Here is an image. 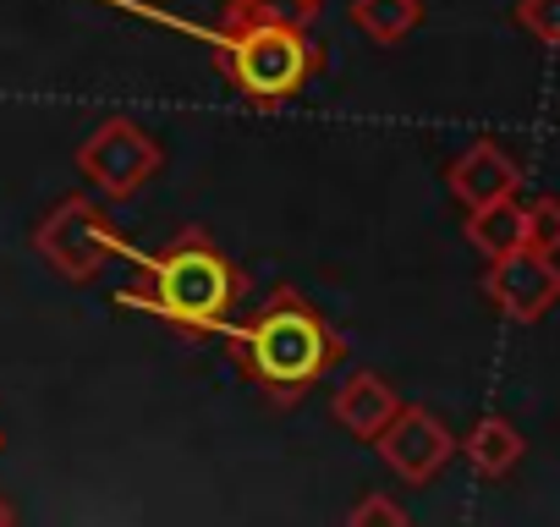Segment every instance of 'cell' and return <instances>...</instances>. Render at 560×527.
Masks as SVG:
<instances>
[{"label": "cell", "mask_w": 560, "mask_h": 527, "mask_svg": "<svg viewBox=\"0 0 560 527\" xmlns=\"http://www.w3.org/2000/svg\"><path fill=\"white\" fill-rule=\"evenodd\" d=\"M214 67L253 110H280L319 72V45L303 34V23H258L242 34H220Z\"/></svg>", "instance_id": "3"}, {"label": "cell", "mask_w": 560, "mask_h": 527, "mask_svg": "<svg viewBox=\"0 0 560 527\" xmlns=\"http://www.w3.org/2000/svg\"><path fill=\"white\" fill-rule=\"evenodd\" d=\"M522 231H527V247H538V253H560V198L544 192V198L522 203Z\"/></svg>", "instance_id": "14"}, {"label": "cell", "mask_w": 560, "mask_h": 527, "mask_svg": "<svg viewBox=\"0 0 560 527\" xmlns=\"http://www.w3.org/2000/svg\"><path fill=\"white\" fill-rule=\"evenodd\" d=\"M374 450L401 483H434L451 467V456H456V434L429 407H407L401 401V412L374 434Z\"/></svg>", "instance_id": "7"}, {"label": "cell", "mask_w": 560, "mask_h": 527, "mask_svg": "<svg viewBox=\"0 0 560 527\" xmlns=\"http://www.w3.org/2000/svg\"><path fill=\"white\" fill-rule=\"evenodd\" d=\"M0 445H7V434H0Z\"/></svg>", "instance_id": "19"}, {"label": "cell", "mask_w": 560, "mask_h": 527, "mask_svg": "<svg viewBox=\"0 0 560 527\" xmlns=\"http://www.w3.org/2000/svg\"><path fill=\"white\" fill-rule=\"evenodd\" d=\"M298 7H303V17H308V23H314V12H319V7H325V0H298Z\"/></svg>", "instance_id": "17"}, {"label": "cell", "mask_w": 560, "mask_h": 527, "mask_svg": "<svg viewBox=\"0 0 560 527\" xmlns=\"http://www.w3.org/2000/svg\"><path fill=\"white\" fill-rule=\"evenodd\" d=\"M242 292H247V276L198 225H187L182 236H171L160 253L143 258V276L116 292V308H138L187 341H214L231 330Z\"/></svg>", "instance_id": "2"}, {"label": "cell", "mask_w": 560, "mask_h": 527, "mask_svg": "<svg viewBox=\"0 0 560 527\" xmlns=\"http://www.w3.org/2000/svg\"><path fill=\"white\" fill-rule=\"evenodd\" d=\"M396 412H401V396H396L374 368H358V374L336 390V401H330V418H336L347 434H358V440H374Z\"/></svg>", "instance_id": "9"}, {"label": "cell", "mask_w": 560, "mask_h": 527, "mask_svg": "<svg viewBox=\"0 0 560 527\" xmlns=\"http://www.w3.org/2000/svg\"><path fill=\"white\" fill-rule=\"evenodd\" d=\"M516 28L538 45H560V0H516L511 7Z\"/></svg>", "instance_id": "15"}, {"label": "cell", "mask_w": 560, "mask_h": 527, "mask_svg": "<svg viewBox=\"0 0 560 527\" xmlns=\"http://www.w3.org/2000/svg\"><path fill=\"white\" fill-rule=\"evenodd\" d=\"M34 253L50 264L61 281L89 286V281L105 276V264H110L116 253H127V236L116 231V220H110L94 198L72 192V198H61V203L34 225Z\"/></svg>", "instance_id": "4"}, {"label": "cell", "mask_w": 560, "mask_h": 527, "mask_svg": "<svg viewBox=\"0 0 560 527\" xmlns=\"http://www.w3.org/2000/svg\"><path fill=\"white\" fill-rule=\"evenodd\" d=\"M78 171H83V181H94L105 198L121 203V198L143 192V181L160 171V143L138 121L110 116L78 143Z\"/></svg>", "instance_id": "5"}, {"label": "cell", "mask_w": 560, "mask_h": 527, "mask_svg": "<svg viewBox=\"0 0 560 527\" xmlns=\"http://www.w3.org/2000/svg\"><path fill=\"white\" fill-rule=\"evenodd\" d=\"M456 450L472 461V472H478V478H505V472H516V461L527 456V440H522V429H516L511 418L483 412V418L456 440Z\"/></svg>", "instance_id": "10"}, {"label": "cell", "mask_w": 560, "mask_h": 527, "mask_svg": "<svg viewBox=\"0 0 560 527\" xmlns=\"http://www.w3.org/2000/svg\"><path fill=\"white\" fill-rule=\"evenodd\" d=\"M467 242H472L483 258H500V253L527 247V231H522V203H516V198H500V203L467 209Z\"/></svg>", "instance_id": "11"}, {"label": "cell", "mask_w": 560, "mask_h": 527, "mask_svg": "<svg viewBox=\"0 0 560 527\" xmlns=\"http://www.w3.org/2000/svg\"><path fill=\"white\" fill-rule=\"evenodd\" d=\"M445 187L462 209H483V203H500V198H516L522 187V165L494 143V138H478L472 149H462L445 171Z\"/></svg>", "instance_id": "8"}, {"label": "cell", "mask_w": 560, "mask_h": 527, "mask_svg": "<svg viewBox=\"0 0 560 527\" xmlns=\"http://www.w3.org/2000/svg\"><path fill=\"white\" fill-rule=\"evenodd\" d=\"M483 297L494 303L500 319H511V325H538V319L555 314V303H560V264H555V253L516 247V253L489 258Z\"/></svg>", "instance_id": "6"}, {"label": "cell", "mask_w": 560, "mask_h": 527, "mask_svg": "<svg viewBox=\"0 0 560 527\" xmlns=\"http://www.w3.org/2000/svg\"><path fill=\"white\" fill-rule=\"evenodd\" d=\"M352 23L374 45H401L423 23V7H418V0H352Z\"/></svg>", "instance_id": "12"}, {"label": "cell", "mask_w": 560, "mask_h": 527, "mask_svg": "<svg viewBox=\"0 0 560 527\" xmlns=\"http://www.w3.org/2000/svg\"><path fill=\"white\" fill-rule=\"evenodd\" d=\"M12 522H18V511H12L7 500H0V527H12Z\"/></svg>", "instance_id": "18"}, {"label": "cell", "mask_w": 560, "mask_h": 527, "mask_svg": "<svg viewBox=\"0 0 560 527\" xmlns=\"http://www.w3.org/2000/svg\"><path fill=\"white\" fill-rule=\"evenodd\" d=\"M258 23H303V7L298 0H225L220 7V34H242V28H258Z\"/></svg>", "instance_id": "13"}, {"label": "cell", "mask_w": 560, "mask_h": 527, "mask_svg": "<svg viewBox=\"0 0 560 527\" xmlns=\"http://www.w3.org/2000/svg\"><path fill=\"white\" fill-rule=\"evenodd\" d=\"M341 358H347V341L330 330V319L298 286H275L231 330V363H236L242 385H253L280 412L298 407Z\"/></svg>", "instance_id": "1"}, {"label": "cell", "mask_w": 560, "mask_h": 527, "mask_svg": "<svg viewBox=\"0 0 560 527\" xmlns=\"http://www.w3.org/2000/svg\"><path fill=\"white\" fill-rule=\"evenodd\" d=\"M352 527H369V522H390V527H401L407 522V511L390 500V494H369V500H358L352 505V516H347Z\"/></svg>", "instance_id": "16"}]
</instances>
